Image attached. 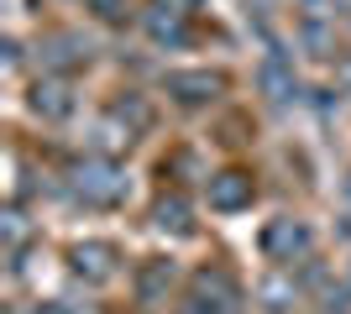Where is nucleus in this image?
<instances>
[{
    "label": "nucleus",
    "mask_w": 351,
    "mask_h": 314,
    "mask_svg": "<svg viewBox=\"0 0 351 314\" xmlns=\"http://www.w3.org/2000/svg\"><path fill=\"white\" fill-rule=\"evenodd\" d=\"M168 84H173V90H189L184 100H205V94L215 90V79H210V74H173Z\"/></svg>",
    "instance_id": "nucleus-1"
},
{
    "label": "nucleus",
    "mask_w": 351,
    "mask_h": 314,
    "mask_svg": "<svg viewBox=\"0 0 351 314\" xmlns=\"http://www.w3.org/2000/svg\"><path fill=\"white\" fill-rule=\"evenodd\" d=\"M241 199H247V183H220V189H215V205L220 209H236Z\"/></svg>",
    "instance_id": "nucleus-2"
}]
</instances>
